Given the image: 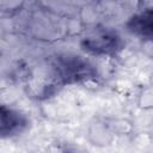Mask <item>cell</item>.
I'll return each mask as SVG.
<instances>
[{"instance_id":"obj_5","label":"cell","mask_w":153,"mask_h":153,"mask_svg":"<svg viewBox=\"0 0 153 153\" xmlns=\"http://www.w3.org/2000/svg\"><path fill=\"white\" fill-rule=\"evenodd\" d=\"M66 153H90V152L84 148H71V149L66 151Z\"/></svg>"},{"instance_id":"obj_3","label":"cell","mask_w":153,"mask_h":153,"mask_svg":"<svg viewBox=\"0 0 153 153\" xmlns=\"http://www.w3.org/2000/svg\"><path fill=\"white\" fill-rule=\"evenodd\" d=\"M137 104L143 110L153 109V87L148 86L141 91V93L139 96Z\"/></svg>"},{"instance_id":"obj_4","label":"cell","mask_w":153,"mask_h":153,"mask_svg":"<svg viewBox=\"0 0 153 153\" xmlns=\"http://www.w3.org/2000/svg\"><path fill=\"white\" fill-rule=\"evenodd\" d=\"M141 50L148 59H153V37H146L142 41Z\"/></svg>"},{"instance_id":"obj_2","label":"cell","mask_w":153,"mask_h":153,"mask_svg":"<svg viewBox=\"0 0 153 153\" xmlns=\"http://www.w3.org/2000/svg\"><path fill=\"white\" fill-rule=\"evenodd\" d=\"M133 31L145 35L146 37L153 36V10L145 11L140 16H136L131 20Z\"/></svg>"},{"instance_id":"obj_1","label":"cell","mask_w":153,"mask_h":153,"mask_svg":"<svg viewBox=\"0 0 153 153\" xmlns=\"http://www.w3.org/2000/svg\"><path fill=\"white\" fill-rule=\"evenodd\" d=\"M114 130L111 123H108L103 120H94L90 123L87 128V139L88 141L97 147L109 146L114 140Z\"/></svg>"}]
</instances>
